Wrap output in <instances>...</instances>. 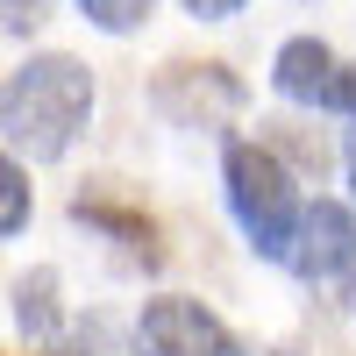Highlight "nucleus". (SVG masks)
<instances>
[{
  "label": "nucleus",
  "instance_id": "1",
  "mask_svg": "<svg viewBox=\"0 0 356 356\" xmlns=\"http://www.w3.org/2000/svg\"><path fill=\"white\" fill-rule=\"evenodd\" d=\"M93 114V79H86L79 57H29V65L8 79L0 93V122H8V143L29 150L36 164L65 157L72 136Z\"/></svg>",
  "mask_w": 356,
  "mask_h": 356
},
{
  "label": "nucleus",
  "instance_id": "2",
  "mask_svg": "<svg viewBox=\"0 0 356 356\" xmlns=\"http://www.w3.org/2000/svg\"><path fill=\"white\" fill-rule=\"evenodd\" d=\"M228 207H235V221H243L257 257H285L292 250L300 200H292V178H285V164L271 150H257V143H235L228 150Z\"/></svg>",
  "mask_w": 356,
  "mask_h": 356
},
{
  "label": "nucleus",
  "instance_id": "3",
  "mask_svg": "<svg viewBox=\"0 0 356 356\" xmlns=\"http://www.w3.org/2000/svg\"><path fill=\"white\" fill-rule=\"evenodd\" d=\"M136 349L143 356H243V342L200 300H150L136 321Z\"/></svg>",
  "mask_w": 356,
  "mask_h": 356
},
{
  "label": "nucleus",
  "instance_id": "4",
  "mask_svg": "<svg viewBox=\"0 0 356 356\" xmlns=\"http://www.w3.org/2000/svg\"><path fill=\"white\" fill-rule=\"evenodd\" d=\"M285 264H292L300 278H335V271H349V264H356V214L335 207V200H314L307 214H300V235H292Z\"/></svg>",
  "mask_w": 356,
  "mask_h": 356
},
{
  "label": "nucleus",
  "instance_id": "5",
  "mask_svg": "<svg viewBox=\"0 0 356 356\" xmlns=\"http://www.w3.org/2000/svg\"><path fill=\"white\" fill-rule=\"evenodd\" d=\"M157 107L171 114V122H214V114H235L243 107V86H235L221 65H171L157 79Z\"/></svg>",
  "mask_w": 356,
  "mask_h": 356
},
{
  "label": "nucleus",
  "instance_id": "6",
  "mask_svg": "<svg viewBox=\"0 0 356 356\" xmlns=\"http://www.w3.org/2000/svg\"><path fill=\"white\" fill-rule=\"evenodd\" d=\"M335 57H328V43H321V36H292L285 50H278V93L285 100H321V107H328V86H335Z\"/></svg>",
  "mask_w": 356,
  "mask_h": 356
},
{
  "label": "nucleus",
  "instance_id": "7",
  "mask_svg": "<svg viewBox=\"0 0 356 356\" xmlns=\"http://www.w3.org/2000/svg\"><path fill=\"white\" fill-rule=\"evenodd\" d=\"M72 221H86V228H107V235H122V243H136L143 257L157 264V250H150V221H143V214H129V207H114V200H72Z\"/></svg>",
  "mask_w": 356,
  "mask_h": 356
},
{
  "label": "nucleus",
  "instance_id": "8",
  "mask_svg": "<svg viewBox=\"0 0 356 356\" xmlns=\"http://www.w3.org/2000/svg\"><path fill=\"white\" fill-rule=\"evenodd\" d=\"M50 292H57V271H29V278L15 285V321H22L29 335H50V328H57Z\"/></svg>",
  "mask_w": 356,
  "mask_h": 356
},
{
  "label": "nucleus",
  "instance_id": "9",
  "mask_svg": "<svg viewBox=\"0 0 356 356\" xmlns=\"http://www.w3.org/2000/svg\"><path fill=\"white\" fill-rule=\"evenodd\" d=\"M79 8H86L93 29H107V36H129V29L150 22V0H79Z\"/></svg>",
  "mask_w": 356,
  "mask_h": 356
},
{
  "label": "nucleus",
  "instance_id": "10",
  "mask_svg": "<svg viewBox=\"0 0 356 356\" xmlns=\"http://www.w3.org/2000/svg\"><path fill=\"white\" fill-rule=\"evenodd\" d=\"M22 221H29V178H22V164L8 157V164H0V228L22 235Z\"/></svg>",
  "mask_w": 356,
  "mask_h": 356
},
{
  "label": "nucleus",
  "instance_id": "11",
  "mask_svg": "<svg viewBox=\"0 0 356 356\" xmlns=\"http://www.w3.org/2000/svg\"><path fill=\"white\" fill-rule=\"evenodd\" d=\"M328 107L356 114V65H342V72H335V86H328Z\"/></svg>",
  "mask_w": 356,
  "mask_h": 356
},
{
  "label": "nucleus",
  "instance_id": "12",
  "mask_svg": "<svg viewBox=\"0 0 356 356\" xmlns=\"http://www.w3.org/2000/svg\"><path fill=\"white\" fill-rule=\"evenodd\" d=\"M36 22H43V0H8V36H22Z\"/></svg>",
  "mask_w": 356,
  "mask_h": 356
},
{
  "label": "nucleus",
  "instance_id": "13",
  "mask_svg": "<svg viewBox=\"0 0 356 356\" xmlns=\"http://www.w3.org/2000/svg\"><path fill=\"white\" fill-rule=\"evenodd\" d=\"M186 8H193V15H235L243 0H186Z\"/></svg>",
  "mask_w": 356,
  "mask_h": 356
},
{
  "label": "nucleus",
  "instance_id": "14",
  "mask_svg": "<svg viewBox=\"0 0 356 356\" xmlns=\"http://www.w3.org/2000/svg\"><path fill=\"white\" fill-rule=\"evenodd\" d=\"M342 164H349V186H356V136H349V150H342Z\"/></svg>",
  "mask_w": 356,
  "mask_h": 356
}]
</instances>
